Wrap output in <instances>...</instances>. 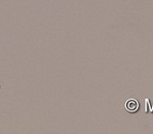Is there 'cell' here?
Instances as JSON below:
<instances>
[{
  "label": "cell",
  "instance_id": "cell-1",
  "mask_svg": "<svg viewBox=\"0 0 153 134\" xmlns=\"http://www.w3.org/2000/svg\"><path fill=\"white\" fill-rule=\"evenodd\" d=\"M138 107H139L138 102L135 100H128V103H126V108H128V112H136Z\"/></svg>",
  "mask_w": 153,
  "mask_h": 134
}]
</instances>
